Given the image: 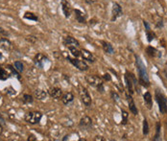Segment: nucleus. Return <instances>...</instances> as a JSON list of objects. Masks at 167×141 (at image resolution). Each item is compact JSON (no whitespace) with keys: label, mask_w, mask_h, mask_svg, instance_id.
I'll return each instance as SVG.
<instances>
[{"label":"nucleus","mask_w":167,"mask_h":141,"mask_svg":"<svg viewBox=\"0 0 167 141\" xmlns=\"http://www.w3.org/2000/svg\"><path fill=\"white\" fill-rule=\"evenodd\" d=\"M161 123L158 122L157 123V128H156V135L153 138V140H159L161 139Z\"/></svg>","instance_id":"25"},{"label":"nucleus","mask_w":167,"mask_h":141,"mask_svg":"<svg viewBox=\"0 0 167 141\" xmlns=\"http://www.w3.org/2000/svg\"><path fill=\"white\" fill-rule=\"evenodd\" d=\"M42 114L39 113V111H30L25 114L24 120L27 123L31 125H35V124H39L41 120Z\"/></svg>","instance_id":"4"},{"label":"nucleus","mask_w":167,"mask_h":141,"mask_svg":"<svg viewBox=\"0 0 167 141\" xmlns=\"http://www.w3.org/2000/svg\"><path fill=\"white\" fill-rule=\"evenodd\" d=\"M94 140H102V141H105V140H106V139H105V138H103V137L102 136H96L95 137V138H94Z\"/></svg>","instance_id":"41"},{"label":"nucleus","mask_w":167,"mask_h":141,"mask_svg":"<svg viewBox=\"0 0 167 141\" xmlns=\"http://www.w3.org/2000/svg\"><path fill=\"white\" fill-rule=\"evenodd\" d=\"M129 74H130L131 78H132V80H133V86L136 88V90L139 92V89L137 88V80H136V78L135 77V75H133V73H130V72H129Z\"/></svg>","instance_id":"32"},{"label":"nucleus","mask_w":167,"mask_h":141,"mask_svg":"<svg viewBox=\"0 0 167 141\" xmlns=\"http://www.w3.org/2000/svg\"><path fill=\"white\" fill-rule=\"evenodd\" d=\"M0 48L3 49V50H7L9 51L13 48V44L8 38H0Z\"/></svg>","instance_id":"16"},{"label":"nucleus","mask_w":167,"mask_h":141,"mask_svg":"<svg viewBox=\"0 0 167 141\" xmlns=\"http://www.w3.org/2000/svg\"><path fill=\"white\" fill-rule=\"evenodd\" d=\"M86 81L90 85L94 86L98 89V91L101 93L104 92V86H103V81L100 77L96 75H86Z\"/></svg>","instance_id":"2"},{"label":"nucleus","mask_w":167,"mask_h":141,"mask_svg":"<svg viewBox=\"0 0 167 141\" xmlns=\"http://www.w3.org/2000/svg\"><path fill=\"white\" fill-rule=\"evenodd\" d=\"M14 68H16L17 71L19 72V73H22V72L24 71V66H23V63H21V61H14Z\"/></svg>","instance_id":"24"},{"label":"nucleus","mask_w":167,"mask_h":141,"mask_svg":"<svg viewBox=\"0 0 167 141\" xmlns=\"http://www.w3.org/2000/svg\"><path fill=\"white\" fill-rule=\"evenodd\" d=\"M121 113H122V117H123L122 124L123 125H126L127 122H128V113H127V111H125L124 110H122Z\"/></svg>","instance_id":"31"},{"label":"nucleus","mask_w":167,"mask_h":141,"mask_svg":"<svg viewBox=\"0 0 167 141\" xmlns=\"http://www.w3.org/2000/svg\"><path fill=\"white\" fill-rule=\"evenodd\" d=\"M136 60L137 72H138L139 84L141 85L145 86V88H148V86L150 85V81H149V77H148L146 66H145V64L143 63V61H141V59H140L138 56H136Z\"/></svg>","instance_id":"1"},{"label":"nucleus","mask_w":167,"mask_h":141,"mask_svg":"<svg viewBox=\"0 0 167 141\" xmlns=\"http://www.w3.org/2000/svg\"><path fill=\"white\" fill-rule=\"evenodd\" d=\"M155 96H156V100H157V102L158 104L159 111H161L162 114L167 113V99L164 96V94L159 91L158 89H157L156 90Z\"/></svg>","instance_id":"3"},{"label":"nucleus","mask_w":167,"mask_h":141,"mask_svg":"<svg viewBox=\"0 0 167 141\" xmlns=\"http://www.w3.org/2000/svg\"><path fill=\"white\" fill-rule=\"evenodd\" d=\"M67 60L70 61V63L73 64V66L76 67V68H78L79 70H81V71H86L88 69V66L86 64L85 61H80L78 59H71V58L69 57H67Z\"/></svg>","instance_id":"6"},{"label":"nucleus","mask_w":167,"mask_h":141,"mask_svg":"<svg viewBox=\"0 0 167 141\" xmlns=\"http://www.w3.org/2000/svg\"><path fill=\"white\" fill-rule=\"evenodd\" d=\"M33 61H34V63L36 64V66L42 68L43 64H44L46 61H48V59H47V57H45V55H43L42 53H38L37 55L35 56Z\"/></svg>","instance_id":"8"},{"label":"nucleus","mask_w":167,"mask_h":141,"mask_svg":"<svg viewBox=\"0 0 167 141\" xmlns=\"http://www.w3.org/2000/svg\"><path fill=\"white\" fill-rule=\"evenodd\" d=\"M1 58H2V54L0 53V59H1Z\"/></svg>","instance_id":"43"},{"label":"nucleus","mask_w":167,"mask_h":141,"mask_svg":"<svg viewBox=\"0 0 167 141\" xmlns=\"http://www.w3.org/2000/svg\"><path fill=\"white\" fill-rule=\"evenodd\" d=\"M101 43H102L103 49H104V51L106 52V53H108V54H113V53H114L113 47H112V45L111 44L110 42H107V41H101Z\"/></svg>","instance_id":"19"},{"label":"nucleus","mask_w":167,"mask_h":141,"mask_svg":"<svg viewBox=\"0 0 167 141\" xmlns=\"http://www.w3.org/2000/svg\"><path fill=\"white\" fill-rule=\"evenodd\" d=\"M35 96L37 97V99L39 100H43L46 98L47 96V93L44 91V90H41V89H37L35 91Z\"/></svg>","instance_id":"21"},{"label":"nucleus","mask_w":167,"mask_h":141,"mask_svg":"<svg viewBox=\"0 0 167 141\" xmlns=\"http://www.w3.org/2000/svg\"><path fill=\"white\" fill-rule=\"evenodd\" d=\"M144 102L147 105V108L150 110L153 106V100H152V95L150 92H146L144 94Z\"/></svg>","instance_id":"20"},{"label":"nucleus","mask_w":167,"mask_h":141,"mask_svg":"<svg viewBox=\"0 0 167 141\" xmlns=\"http://www.w3.org/2000/svg\"><path fill=\"white\" fill-rule=\"evenodd\" d=\"M0 36H4V37H7V36H9V33L7 32L6 30H4L1 26H0Z\"/></svg>","instance_id":"35"},{"label":"nucleus","mask_w":167,"mask_h":141,"mask_svg":"<svg viewBox=\"0 0 167 141\" xmlns=\"http://www.w3.org/2000/svg\"><path fill=\"white\" fill-rule=\"evenodd\" d=\"M78 91H79L80 97H81L82 102L85 104L86 106H88V107L90 106V105H91V96L89 95L88 89L86 88H84L83 85H80L78 88Z\"/></svg>","instance_id":"5"},{"label":"nucleus","mask_w":167,"mask_h":141,"mask_svg":"<svg viewBox=\"0 0 167 141\" xmlns=\"http://www.w3.org/2000/svg\"><path fill=\"white\" fill-rule=\"evenodd\" d=\"M73 100H74V96L71 92H67V93H65L64 95L61 96V101H63V103L64 105H68Z\"/></svg>","instance_id":"18"},{"label":"nucleus","mask_w":167,"mask_h":141,"mask_svg":"<svg viewBox=\"0 0 167 141\" xmlns=\"http://www.w3.org/2000/svg\"><path fill=\"white\" fill-rule=\"evenodd\" d=\"M80 128H82L84 130H88L91 128L92 126V120L89 116H84L79 123Z\"/></svg>","instance_id":"10"},{"label":"nucleus","mask_w":167,"mask_h":141,"mask_svg":"<svg viewBox=\"0 0 167 141\" xmlns=\"http://www.w3.org/2000/svg\"><path fill=\"white\" fill-rule=\"evenodd\" d=\"M26 39H27L28 41L32 42V43H35V42H36V41H37V38H36L35 37H33V36H29V37H27V38H26Z\"/></svg>","instance_id":"36"},{"label":"nucleus","mask_w":167,"mask_h":141,"mask_svg":"<svg viewBox=\"0 0 167 141\" xmlns=\"http://www.w3.org/2000/svg\"><path fill=\"white\" fill-rule=\"evenodd\" d=\"M127 98H128V102H129V108H130V111L132 113L133 115H137L138 114V110H137V108L135 104V101H133L132 95H129L127 94Z\"/></svg>","instance_id":"13"},{"label":"nucleus","mask_w":167,"mask_h":141,"mask_svg":"<svg viewBox=\"0 0 167 141\" xmlns=\"http://www.w3.org/2000/svg\"><path fill=\"white\" fill-rule=\"evenodd\" d=\"M61 10H63L64 16L66 17V19L70 17L71 13H72V8L69 3H68V1H66V0H61Z\"/></svg>","instance_id":"9"},{"label":"nucleus","mask_w":167,"mask_h":141,"mask_svg":"<svg viewBox=\"0 0 167 141\" xmlns=\"http://www.w3.org/2000/svg\"><path fill=\"white\" fill-rule=\"evenodd\" d=\"M146 52L150 57H155L156 55H157V50H156L155 48H153L152 46H148L147 47Z\"/></svg>","instance_id":"29"},{"label":"nucleus","mask_w":167,"mask_h":141,"mask_svg":"<svg viewBox=\"0 0 167 141\" xmlns=\"http://www.w3.org/2000/svg\"><path fill=\"white\" fill-rule=\"evenodd\" d=\"M143 24H144V27H145V29H146V31H150V25H149V23L147 22V21H143Z\"/></svg>","instance_id":"37"},{"label":"nucleus","mask_w":167,"mask_h":141,"mask_svg":"<svg viewBox=\"0 0 167 141\" xmlns=\"http://www.w3.org/2000/svg\"><path fill=\"white\" fill-rule=\"evenodd\" d=\"M34 99H33V96L30 94H24L22 97V102L24 104H32Z\"/></svg>","instance_id":"26"},{"label":"nucleus","mask_w":167,"mask_h":141,"mask_svg":"<svg viewBox=\"0 0 167 141\" xmlns=\"http://www.w3.org/2000/svg\"><path fill=\"white\" fill-rule=\"evenodd\" d=\"M81 56L83 57L84 60L88 61L89 63H94V61H96V58L94 57L93 54L91 52H89L88 50H86V49L81 50Z\"/></svg>","instance_id":"12"},{"label":"nucleus","mask_w":167,"mask_h":141,"mask_svg":"<svg viewBox=\"0 0 167 141\" xmlns=\"http://www.w3.org/2000/svg\"><path fill=\"white\" fill-rule=\"evenodd\" d=\"M49 95L54 99H60L63 96V90L59 88H51L48 90Z\"/></svg>","instance_id":"15"},{"label":"nucleus","mask_w":167,"mask_h":141,"mask_svg":"<svg viewBox=\"0 0 167 141\" xmlns=\"http://www.w3.org/2000/svg\"><path fill=\"white\" fill-rule=\"evenodd\" d=\"M74 13H75V19H76V20H77L79 23H86V14H84L82 11L76 9L74 11Z\"/></svg>","instance_id":"17"},{"label":"nucleus","mask_w":167,"mask_h":141,"mask_svg":"<svg viewBox=\"0 0 167 141\" xmlns=\"http://www.w3.org/2000/svg\"><path fill=\"white\" fill-rule=\"evenodd\" d=\"M3 133V127L1 125H0V136H1V135Z\"/></svg>","instance_id":"42"},{"label":"nucleus","mask_w":167,"mask_h":141,"mask_svg":"<svg viewBox=\"0 0 167 141\" xmlns=\"http://www.w3.org/2000/svg\"><path fill=\"white\" fill-rule=\"evenodd\" d=\"M123 12H122V8L121 6L118 4V3H113L112 5V11H111V21H115L117 19H119L120 16H122Z\"/></svg>","instance_id":"7"},{"label":"nucleus","mask_w":167,"mask_h":141,"mask_svg":"<svg viewBox=\"0 0 167 141\" xmlns=\"http://www.w3.org/2000/svg\"><path fill=\"white\" fill-rule=\"evenodd\" d=\"M9 77H10V74L7 72V70L5 69V68L0 66V80H1V81H6Z\"/></svg>","instance_id":"23"},{"label":"nucleus","mask_w":167,"mask_h":141,"mask_svg":"<svg viewBox=\"0 0 167 141\" xmlns=\"http://www.w3.org/2000/svg\"><path fill=\"white\" fill-rule=\"evenodd\" d=\"M125 83H126L127 88H128V92L131 94V95H133V80H132V78H131L128 71L126 72V75H125Z\"/></svg>","instance_id":"14"},{"label":"nucleus","mask_w":167,"mask_h":141,"mask_svg":"<svg viewBox=\"0 0 167 141\" xmlns=\"http://www.w3.org/2000/svg\"><path fill=\"white\" fill-rule=\"evenodd\" d=\"M149 133V124H148V121L146 119L143 120V135H146Z\"/></svg>","instance_id":"30"},{"label":"nucleus","mask_w":167,"mask_h":141,"mask_svg":"<svg viewBox=\"0 0 167 141\" xmlns=\"http://www.w3.org/2000/svg\"><path fill=\"white\" fill-rule=\"evenodd\" d=\"M8 69H9L11 72H12V75H13V76H16V77L17 78V80H20L21 77L19 76V72L17 71L16 68H14L12 66H8Z\"/></svg>","instance_id":"28"},{"label":"nucleus","mask_w":167,"mask_h":141,"mask_svg":"<svg viewBox=\"0 0 167 141\" xmlns=\"http://www.w3.org/2000/svg\"><path fill=\"white\" fill-rule=\"evenodd\" d=\"M111 98L113 99L114 101H118L119 100V95L115 91H111Z\"/></svg>","instance_id":"34"},{"label":"nucleus","mask_w":167,"mask_h":141,"mask_svg":"<svg viewBox=\"0 0 167 141\" xmlns=\"http://www.w3.org/2000/svg\"><path fill=\"white\" fill-rule=\"evenodd\" d=\"M68 49H69V51L75 58H78L81 56V51H79L77 47H68Z\"/></svg>","instance_id":"27"},{"label":"nucleus","mask_w":167,"mask_h":141,"mask_svg":"<svg viewBox=\"0 0 167 141\" xmlns=\"http://www.w3.org/2000/svg\"><path fill=\"white\" fill-rule=\"evenodd\" d=\"M146 36H147V39H148L149 42H151L155 38V34L152 33V32H150V31H147Z\"/></svg>","instance_id":"33"},{"label":"nucleus","mask_w":167,"mask_h":141,"mask_svg":"<svg viewBox=\"0 0 167 141\" xmlns=\"http://www.w3.org/2000/svg\"><path fill=\"white\" fill-rule=\"evenodd\" d=\"M24 19H29V20H33V21H38L39 17L36 16L34 13L31 12H26L24 14Z\"/></svg>","instance_id":"22"},{"label":"nucleus","mask_w":167,"mask_h":141,"mask_svg":"<svg viewBox=\"0 0 167 141\" xmlns=\"http://www.w3.org/2000/svg\"><path fill=\"white\" fill-rule=\"evenodd\" d=\"M64 44L66 47H79L80 42L72 37H66L64 38Z\"/></svg>","instance_id":"11"},{"label":"nucleus","mask_w":167,"mask_h":141,"mask_svg":"<svg viewBox=\"0 0 167 141\" xmlns=\"http://www.w3.org/2000/svg\"><path fill=\"white\" fill-rule=\"evenodd\" d=\"M103 78H104V79H105V80H106V81H111V78L110 74H104Z\"/></svg>","instance_id":"38"},{"label":"nucleus","mask_w":167,"mask_h":141,"mask_svg":"<svg viewBox=\"0 0 167 141\" xmlns=\"http://www.w3.org/2000/svg\"><path fill=\"white\" fill-rule=\"evenodd\" d=\"M28 140H29V141H36V140H37V138H36L34 135H29Z\"/></svg>","instance_id":"39"},{"label":"nucleus","mask_w":167,"mask_h":141,"mask_svg":"<svg viewBox=\"0 0 167 141\" xmlns=\"http://www.w3.org/2000/svg\"><path fill=\"white\" fill-rule=\"evenodd\" d=\"M86 3H88V4H93V3H95L97 0H85Z\"/></svg>","instance_id":"40"}]
</instances>
